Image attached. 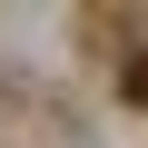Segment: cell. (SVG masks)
I'll return each instance as SVG.
<instances>
[{
    "mask_svg": "<svg viewBox=\"0 0 148 148\" xmlns=\"http://www.w3.org/2000/svg\"><path fill=\"white\" fill-rule=\"evenodd\" d=\"M119 99H128V109H148V49H128V59H119Z\"/></svg>",
    "mask_w": 148,
    "mask_h": 148,
    "instance_id": "cell-1",
    "label": "cell"
}]
</instances>
